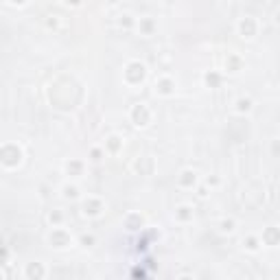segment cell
Returning a JSON list of instances; mask_svg holds the SVG:
<instances>
[{
  "label": "cell",
  "instance_id": "6da1fadb",
  "mask_svg": "<svg viewBox=\"0 0 280 280\" xmlns=\"http://www.w3.org/2000/svg\"><path fill=\"white\" fill-rule=\"evenodd\" d=\"M241 29H243L245 35H252V33H254V22H252V20H245L243 24H241Z\"/></svg>",
  "mask_w": 280,
  "mask_h": 280
},
{
  "label": "cell",
  "instance_id": "7a4b0ae2",
  "mask_svg": "<svg viewBox=\"0 0 280 280\" xmlns=\"http://www.w3.org/2000/svg\"><path fill=\"white\" fill-rule=\"evenodd\" d=\"M276 237H278V234H276V230H269V232H267V241H269L271 245L276 243Z\"/></svg>",
  "mask_w": 280,
  "mask_h": 280
},
{
  "label": "cell",
  "instance_id": "3957f363",
  "mask_svg": "<svg viewBox=\"0 0 280 280\" xmlns=\"http://www.w3.org/2000/svg\"><path fill=\"white\" fill-rule=\"evenodd\" d=\"M2 261H5V249L0 247V263H2Z\"/></svg>",
  "mask_w": 280,
  "mask_h": 280
}]
</instances>
